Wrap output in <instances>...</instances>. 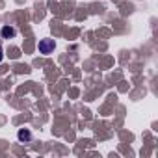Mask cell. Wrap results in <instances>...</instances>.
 I'll list each match as a JSON object with an SVG mask.
<instances>
[{
    "instance_id": "1",
    "label": "cell",
    "mask_w": 158,
    "mask_h": 158,
    "mask_svg": "<svg viewBox=\"0 0 158 158\" xmlns=\"http://www.w3.org/2000/svg\"><path fill=\"white\" fill-rule=\"evenodd\" d=\"M54 50V39H43L39 41V52L41 54H50Z\"/></svg>"
},
{
    "instance_id": "2",
    "label": "cell",
    "mask_w": 158,
    "mask_h": 158,
    "mask_svg": "<svg viewBox=\"0 0 158 158\" xmlns=\"http://www.w3.org/2000/svg\"><path fill=\"white\" fill-rule=\"evenodd\" d=\"M19 139L21 141H30L32 139V134H30V130H19Z\"/></svg>"
},
{
    "instance_id": "3",
    "label": "cell",
    "mask_w": 158,
    "mask_h": 158,
    "mask_svg": "<svg viewBox=\"0 0 158 158\" xmlns=\"http://www.w3.org/2000/svg\"><path fill=\"white\" fill-rule=\"evenodd\" d=\"M13 35H15V28H11V26L2 28V37H13Z\"/></svg>"
},
{
    "instance_id": "4",
    "label": "cell",
    "mask_w": 158,
    "mask_h": 158,
    "mask_svg": "<svg viewBox=\"0 0 158 158\" xmlns=\"http://www.w3.org/2000/svg\"><path fill=\"white\" fill-rule=\"evenodd\" d=\"M0 61H2V48H0Z\"/></svg>"
}]
</instances>
